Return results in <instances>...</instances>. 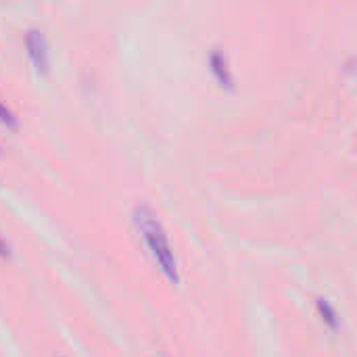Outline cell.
Returning a JSON list of instances; mask_svg holds the SVG:
<instances>
[{"label": "cell", "instance_id": "cell-1", "mask_svg": "<svg viewBox=\"0 0 357 357\" xmlns=\"http://www.w3.org/2000/svg\"><path fill=\"white\" fill-rule=\"evenodd\" d=\"M134 222H136V228L142 234L149 251L153 253L155 261L159 264L161 272L167 276V280H172L176 284L180 280L178 259H176V253L169 245V238H167L163 224L159 222V218L155 215V211L149 205H136Z\"/></svg>", "mask_w": 357, "mask_h": 357}, {"label": "cell", "instance_id": "cell-2", "mask_svg": "<svg viewBox=\"0 0 357 357\" xmlns=\"http://www.w3.org/2000/svg\"><path fill=\"white\" fill-rule=\"evenodd\" d=\"M25 48H27V54H29L33 67L44 73L48 69V42H46V36L42 33V29L31 27L25 33Z\"/></svg>", "mask_w": 357, "mask_h": 357}, {"label": "cell", "instance_id": "cell-3", "mask_svg": "<svg viewBox=\"0 0 357 357\" xmlns=\"http://www.w3.org/2000/svg\"><path fill=\"white\" fill-rule=\"evenodd\" d=\"M209 63H211V71L213 75L218 77V82L226 88H234V79H232V73H230V67H228V59L224 52L220 50H213L211 56H209Z\"/></svg>", "mask_w": 357, "mask_h": 357}, {"label": "cell", "instance_id": "cell-4", "mask_svg": "<svg viewBox=\"0 0 357 357\" xmlns=\"http://www.w3.org/2000/svg\"><path fill=\"white\" fill-rule=\"evenodd\" d=\"M318 312H320V316H322V320L331 326V328H337L339 326V320H337V312H335V307L331 305V301L328 299H318Z\"/></svg>", "mask_w": 357, "mask_h": 357}, {"label": "cell", "instance_id": "cell-5", "mask_svg": "<svg viewBox=\"0 0 357 357\" xmlns=\"http://www.w3.org/2000/svg\"><path fill=\"white\" fill-rule=\"evenodd\" d=\"M0 123L8 126V128H17V117L15 113L4 105V100H0Z\"/></svg>", "mask_w": 357, "mask_h": 357}, {"label": "cell", "instance_id": "cell-6", "mask_svg": "<svg viewBox=\"0 0 357 357\" xmlns=\"http://www.w3.org/2000/svg\"><path fill=\"white\" fill-rule=\"evenodd\" d=\"M10 255V247H8V243L0 236V257H8Z\"/></svg>", "mask_w": 357, "mask_h": 357}]
</instances>
